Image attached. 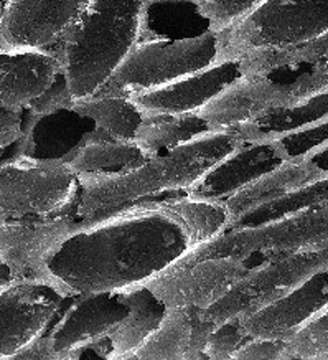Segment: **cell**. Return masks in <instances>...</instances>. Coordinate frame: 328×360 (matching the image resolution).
Masks as SVG:
<instances>
[{
	"mask_svg": "<svg viewBox=\"0 0 328 360\" xmlns=\"http://www.w3.org/2000/svg\"><path fill=\"white\" fill-rule=\"evenodd\" d=\"M147 0H91L56 55L74 101L93 96L140 40Z\"/></svg>",
	"mask_w": 328,
	"mask_h": 360,
	"instance_id": "3957f363",
	"label": "cell"
},
{
	"mask_svg": "<svg viewBox=\"0 0 328 360\" xmlns=\"http://www.w3.org/2000/svg\"><path fill=\"white\" fill-rule=\"evenodd\" d=\"M273 141L277 142L280 149L287 155V159L302 158V155L328 142V120L302 127V129L287 132V134L275 137Z\"/></svg>",
	"mask_w": 328,
	"mask_h": 360,
	"instance_id": "d6a6232c",
	"label": "cell"
},
{
	"mask_svg": "<svg viewBox=\"0 0 328 360\" xmlns=\"http://www.w3.org/2000/svg\"><path fill=\"white\" fill-rule=\"evenodd\" d=\"M249 269L237 258H204L173 264L147 281L145 286L167 307L206 309L230 292Z\"/></svg>",
	"mask_w": 328,
	"mask_h": 360,
	"instance_id": "7c38bea8",
	"label": "cell"
},
{
	"mask_svg": "<svg viewBox=\"0 0 328 360\" xmlns=\"http://www.w3.org/2000/svg\"><path fill=\"white\" fill-rule=\"evenodd\" d=\"M211 131L215 129L208 124L199 111L178 112V115H147L134 141L154 158Z\"/></svg>",
	"mask_w": 328,
	"mask_h": 360,
	"instance_id": "d4e9b609",
	"label": "cell"
},
{
	"mask_svg": "<svg viewBox=\"0 0 328 360\" xmlns=\"http://www.w3.org/2000/svg\"><path fill=\"white\" fill-rule=\"evenodd\" d=\"M127 312L129 306L122 291L76 295L46 335L58 360L71 359L76 349L109 338Z\"/></svg>",
	"mask_w": 328,
	"mask_h": 360,
	"instance_id": "5bb4252c",
	"label": "cell"
},
{
	"mask_svg": "<svg viewBox=\"0 0 328 360\" xmlns=\"http://www.w3.org/2000/svg\"><path fill=\"white\" fill-rule=\"evenodd\" d=\"M327 306L328 266L318 269L273 304L241 317L240 322L249 338L289 339Z\"/></svg>",
	"mask_w": 328,
	"mask_h": 360,
	"instance_id": "9a60e30c",
	"label": "cell"
},
{
	"mask_svg": "<svg viewBox=\"0 0 328 360\" xmlns=\"http://www.w3.org/2000/svg\"><path fill=\"white\" fill-rule=\"evenodd\" d=\"M73 103L74 98L71 94L68 79H66L65 73L61 71L58 77L55 78V82L51 83V86L41 96H38L35 101L30 103V106L27 110L35 116H44L50 115V112L71 108Z\"/></svg>",
	"mask_w": 328,
	"mask_h": 360,
	"instance_id": "836d02e7",
	"label": "cell"
},
{
	"mask_svg": "<svg viewBox=\"0 0 328 360\" xmlns=\"http://www.w3.org/2000/svg\"><path fill=\"white\" fill-rule=\"evenodd\" d=\"M277 110V99L263 77L242 75L226 89L213 98L202 116L215 131L240 129Z\"/></svg>",
	"mask_w": 328,
	"mask_h": 360,
	"instance_id": "d6986e66",
	"label": "cell"
},
{
	"mask_svg": "<svg viewBox=\"0 0 328 360\" xmlns=\"http://www.w3.org/2000/svg\"><path fill=\"white\" fill-rule=\"evenodd\" d=\"M291 359L328 360V306L285 339V360Z\"/></svg>",
	"mask_w": 328,
	"mask_h": 360,
	"instance_id": "f546056e",
	"label": "cell"
},
{
	"mask_svg": "<svg viewBox=\"0 0 328 360\" xmlns=\"http://www.w3.org/2000/svg\"><path fill=\"white\" fill-rule=\"evenodd\" d=\"M149 158L152 155L136 141L116 139L94 127L63 160L78 175H96L126 172Z\"/></svg>",
	"mask_w": 328,
	"mask_h": 360,
	"instance_id": "7402d4cb",
	"label": "cell"
},
{
	"mask_svg": "<svg viewBox=\"0 0 328 360\" xmlns=\"http://www.w3.org/2000/svg\"><path fill=\"white\" fill-rule=\"evenodd\" d=\"M221 61L220 35L204 32L180 40H139L94 94H134L177 82Z\"/></svg>",
	"mask_w": 328,
	"mask_h": 360,
	"instance_id": "277c9868",
	"label": "cell"
},
{
	"mask_svg": "<svg viewBox=\"0 0 328 360\" xmlns=\"http://www.w3.org/2000/svg\"><path fill=\"white\" fill-rule=\"evenodd\" d=\"M323 177H328V175L312 165L306 158L284 160L277 167L263 174L249 186L223 200L228 215H230V225L241 219L244 213L254 210L264 203L277 200V198L287 195L289 192L306 187Z\"/></svg>",
	"mask_w": 328,
	"mask_h": 360,
	"instance_id": "ffe728a7",
	"label": "cell"
},
{
	"mask_svg": "<svg viewBox=\"0 0 328 360\" xmlns=\"http://www.w3.org/2000/svg\"><path fill=\"white\" fill-rule=\"evenodd\" d=\"M210 30L195 0H147L140 40L192 39Z\"/></svg>",
	"mask_w": 328,
	"mask_h": 360,
	"instance_id": "cb8c5ba5",
	"label": "cell"
},
{
	"mask_svg": "<svg viewBox=\"0 0 328 360\" xmlns=\"http://www.w3.org/2000/svg\"><path fill=\"white\" fill-rule=\"evenodd\" d=\"M58 360V355L51 347L48 335L41 334L40 338L33 339L30 344L13 355L11 360Z\"/></svg>",
	"mask_w": 328,
	"mask_h": 360,
	"instance_id": "8d00e7d4",
	"label": "cell"
},
{
	"mask_svg": "<svg viewBox=\"0 0 328 360\" xmlns=\"http://www.w3.org/2000/svg\"><path fill=\"white\" fill-rule=\"evenodd\" d=\"M78 174L63 159L20 155L0 164V221L48 219L71 212Z\"/></svg>",
	"mask_w": 328,
	"mask_h": 360,
	"instance_id": "52a82bcc",
	"label": "cell"
},
{
	"mask_svg": "<svg viewBox=\"0 0 328 360\" xmlns=\"http://www.w3.org/2000/svg\"><path fill=\"white\" fill-rule=\"evenodd\" d=\"M25 155L38 159H65L96 127L73 108L44 116L32 115L25 108Z\"/></svg>",
	"mask_w": 328,
	"mask_h": 360,
	"instance_id": "44dd1931",
	"label": "cell"
},
{
	"mask_svg": "<svg viewBox=\"0 0 328 360\" xmlns=\"http://www.w3.org/2000/svg\"><path fill=\"white\" fill-rule=\"evenodd\" d=\"M322 203H328V177L318 179L306 187L289 192L287 195L280 197L277 200L264 203V205L244 213L241 219H237L235 224L230 225V229L263 225L268 224V221L307 210V208L322 205Z\"/></svg>",
	"mask_w": 328,
	"mask_h": 360,
	"instance_id": "f1b7e54d",
	"label": "cell"
},
{
	"mask_svg": "<svg viewBox=\"0 0 328 360\" xmlns=\"http://www.w3.org/2000/svg\"><path fill=\"white\" fill-rule=\"evenodd\" d=\"M328 33V0H264L218 33L223 60L308 44Z\"/></svg>",
	"mask_w": 328,
	"mask_h": 360,
	"instance_id": "5b68a950",
	"label": "cell"
},
{
	"mask_svg": "<svg viewBox=\"0 0 328 360\" xmlns=\"http://www.w3.org/2000/svg\"><path fill=\"white\" fill-rule=\"evenodd\" d=\"M193 309L169 307L167 314L129 360H192Z\"/></svg>",
	"mask_w": 328,
	"mask_h": 360,
	"instance_id": "4316f807",
	"label": "cell"
},
{
	"mask_svg": "<svg viewBox=\"0 0 328 360\" xmlns=\"http://www.w3.org/2000/svg\"><path fill=\"white\" fill-rule=\"evenodd\" d=\"M63 71L60 56L46 50H0V108L22 111Z\"/></svg>",
	"mask_w": 328,
	"mask_h": 360,
	"instance_id": "ac0fdd59",
	"label": "cell"
},
{
	"mask_svg": "<svg viewBox=\"0 0 328 360\" xmlns=\"http://www.w3.org/2000/svg\"><path fill=\"white\" fill-rule=\"evenodd\" d=\"M76 225L71 212L37 220L0 221V259L18 283L53 284L65 292L48 269V262Z\"/></svg>",
	"mask_w": 328,
	"mask_h": 360,
	"instance_id": "30bf717a",
	"label": "cell"
},
{
	"mask_svg": "<svg viewBox=\"0 0 328 360\" xmlns=\"http://www.w3.org/2000/svg\"><path fill=\"white\" fill-rule=\"evenodd\" d=\"M91 0H6L0 50H58Z\"/></svg>",
	"mask_w": 328,
	"mask_h": 360,
	"instance_id": "8fae6325",
	"label": "cell"
},
{
	"mask_svg": "<svg viewBox=\"0 0 328 360\" xmlns=\"http://www.w3.org/2000/svg\"><path fill=\"white\" fill-rule=\"evenodd\" d=\"M322 246H328V203L263 225L228 229L177 264L216 257L237 258L246 264L251 258L259 257L261 263L273 257Z\"/></svg>",
	"mask_w": 328,
	"mask_h": 360,
	"instance_id": "8992f818",
	"label": "cell"
},
{
	"mask_svg": "<svg viewBox=\"0 0 328 360\" xmlns=\"http://www.w3.org/2000/svg\"><path fill=\"white\" fill-rule=\"evenodd\" d=\"M195 2L199 15L208 22L210 30L220 33L248 17L264 0H195Z\"/></svg>",
	"mask_w": 328,
	"mask_h": 360,
	"instance_id": "4dcf8cb0",
	"label": "cell"
},
{
	"mask_svg": "<svg viewBox=\"0 0 328 360\" xmlns=\"http://www.w3.org/2000/svg\"><path fill=\"white\" fill-rule=\"evenodd\" d=\"M237 360H285V339L251 338L232 355Z\"/></svg>",
	"mask_w": 328,
	"mask_h": 360,
	"instance_id": "e575fe53",
	"label": "cell"
},
{
	"mask_svg": "<svg viewBox=\"0 0 328 360\" xmlns=\"http://www.w3.org/2000/svg\"><path fill=\"white\" fill-rule=\"evenodd\" d=\"M230 226L223 200L145 198L76 221L48 262L70 296L145 284Z\"/></svg>",
	"mask_w": 328,
	"mask_h": 360,
	"instance_id": "6da1fadb",
	"label": "cell"
},
{
	"mask_svg": "<svg viewBox=\"0 0 328 360\" xmlns=\"http://www.w3.org/2000/svg\"><path fill=\"white\" fill-rule=\"evenodd\" d=\"M325 266L328 246L268 258L251 268L220 301L199 311V316L213 326L241 319L273 304Z\"/></svg>",
	"mask_w": 328,
	"mask_h": 360,
	"instance_id": "ba28073f",
	"label": "cell"
},
{
	"mask_svg": "<svg viewBox=\"0 0 328 360\" xmlns=\"http://www.w3.org/2000/svg\"><path fill=\"white\" fill-rule=\"evenodd\" d=\"M323 120H328V88L297 106L269 112V115L259 117L258 121L242 126L236 131L241 132L246 142L270 141Z\"/></svg>",
	"mask_w": 328,
	"mask_h": 360,
	"instance_id": "83f0119b",
	"label": "cell"
},
{
	"mask_svg": "<svg viewBox=\"0 0 328 360\" xmlns=\"http://www.w3.org/2000/svg\"><path fill=\"white\" fill-rule=\"evenodd\" d=\"M284 160H287V155L273 139L244 142L213 165L183 195L203 200H226Z\"/></svg>",
	"mask_w": 328,
	"mask_h": 360,
	"instance_id": "e0dca14e",
	"label": "cell"
},
{
	"mask_svg": "<svg viewBox=\"0 0 328 360\" xmlns=\"http://www.w3.org/2000/svg\"><path fill=\"white\" fill-rule=\"evenodd\" d=\"M25 110L0 108V149H6L25 136Z\"/></svg>",
	"mask_w": 328,
	"mask_h": 360,
	"instance_id": "d590c367",
	"label": "cell"
},
{
	"mask_svg": "<svg viewBox=\"0 0 328 360\" xmlns=\"http://www.w3.org/2000/svg\"><path fill=\"white\" fill-rule=\"evenodd\" d=\"M70 297L45 283H18L0 291V360H11L45 334Z\"/></svg>",
	"mask_w": 328,
	"mask_h": 360,
	"instance_id": "4fadbf2b",
	"label": "cell"
},
{
	"mask_svg": "<svg viewBox=\"0 0 328 360\" xmlns=\"http://www.w3.org/2000/svg\"><path fill=\"white\" fill-rule=\"evenodd\" d=\"M71 108L91 120L106 134L124 141L136 139L147 116L134 99L124 94H93L74 101Z\"/></svg>",
	"mask_w": 328,
	"mask_h": 360,
	"instance_id": "484cf974",
	"label": "cell"
},
{
	"mask_svg": "<svg viewBox=\"0 0 328 360\" xmlns=\"http://www.w3.org/2000/svg\"><path fill=\"white\" fill-rule=\"evenodd\" d=\"M251 338L244 333L240 319H231L216 326L203 349V359L228 360L232 359L237 350L248 342Z\"/></svg>",
	"mask_w": 328,
	"mask_h": 360,
	"instance_id": "1f68e13d",
	"label": "cell"
},
{
	"mask_svg": "<svg viewBox=\"0 0 328 360\" xmlns=\"http://www.w3.org/2000/svg\"><path fill=\"white\" fill-rule=\"evenodd\" d=\"M244 142L236 129L211 131L169 153L149 158L126 172L78 175L71 215L76 221H83L145 198L170 192L185 193Z\"/></svg>",
	"mask_w": 328,
	"mask_h": 360,
	"instance_id": "7a4b0ae2",
	"label": "cell"
},
{
	"mask_svg": "<svg viewBox=\"0 0 328 360\" xmlns=\"http://www.w3.org/2000/svg\"><path fill=\"white\" fill-rule=\"evenodd\" d=\"M2 11H4V2L0 0V18H2Z\"/></svg>",
	"mask_w": 328,
	"mask_h": 360,
	"instance_id": "f35d334b",
	"label": "cell"
},
{
	"mask_svg": "<svg viewBox=\"0 0 328 360\" xmlns=\"http://www.w3.org/2000/svg\"><path fill=\"white\" fill-rule=\"evenodd\" d=\"M13 284H18L15 274H13L11 266L4 259H0V291L7 290V288L13 286Z\"/></svg>",
	"mask_w": 328,
	"mask_h": 360,
	"instance_id": "74e56055",
	"label": "cell"
},
{
	"mask_svg": "<svg viewBox=\"0 0 328 360\" xmlns=\"http://www.w3.org/2000/svg\"><path fill=\"white\" fill-rule=\"evenodd\" d=\"M129 306L126 319L109 335L111 355L109 360H126L144 344V340L159 328L169 307L145 284L122 290Z\"/></svg>",
	"mask_w": 328,
	"mask_h": 360,
	"instance_id": "603a6c76",
	"label": "cell"
},
{
	"mask_svg": "<svg viewBox=\"0 0 328 360\" xmlns=\"http://www.w3.org/2000/svg\"><path fill=\"white\" fill-rule=\"evenodd\" d=\"M244 70L240 58L223 60L165 86L131 96L145 115H178L203 110L223 89L237 82Z\"/></svg>",
	"mask_w": 328,
	"mask_h": 360,
	"instance_id": "2e32d148",
	"label": "cell"
},
{
	"mask_svg": "<svg viewBox=\"0 0 328 360\" xmlns=\"http://www.w3.org/2000/svg\"><path fill=\"white\" fill-rule=\"evenodd\" d=\"M240 60L244 75L263 77L270 84L277 110L297 106L328 88V33L308 44L256 51Z\"/></svg>",
	"mask_w": 328,
	"mask_h": 360,
	"instance_id": "9c48e42d",
	"label": "cell"
}]
</instances>
